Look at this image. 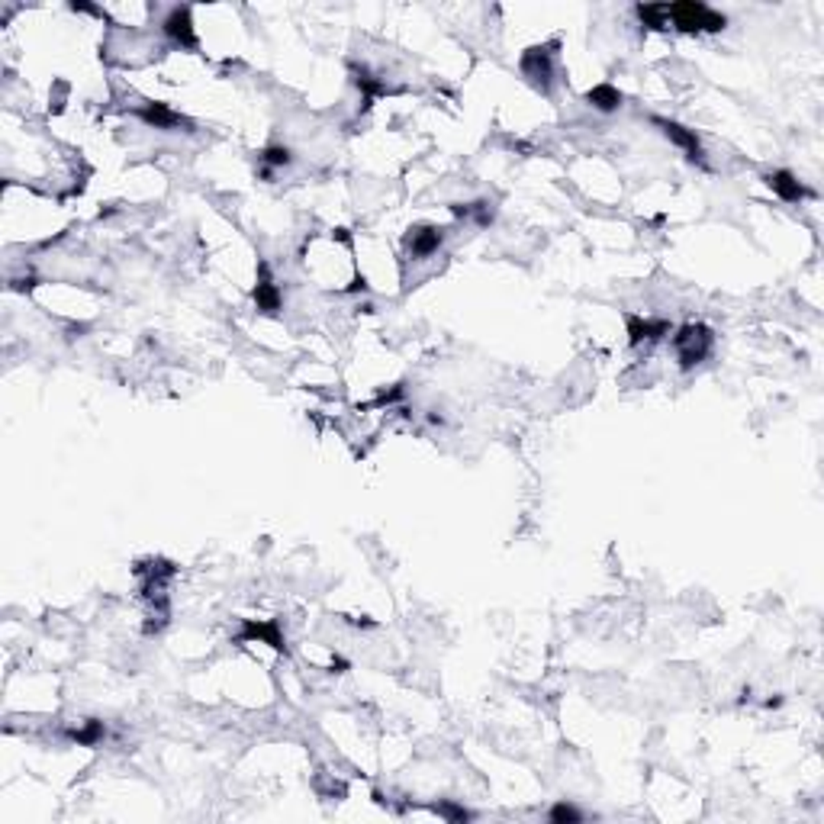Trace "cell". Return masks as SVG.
<instances>
[{
	"label": "cell",
	"mask_w": 824,
	"mask_h": 824,
	"mask_svg": "<svg viewBox=\"0 0 824 824\" xmlns=\"http://www.w3.org/2000/svg\"><path fill=\"white\" fill-rule=\"evenodd\" d=\"M670 345H673V352H677L680 371H692V367H699L711 354L715 335H711L709 325L690 323V325H683V329H677V335L670 339Z\"/></svg>",
	"instance_id": "cell-1"
},
{
	"label": "cell",
	"mask_w": 824,
	"mask_h": 824,
	"mask_svg": "<svg viewBox=\"0 0 824 824\" xmlns=\"http://www.w3.org/2000/svg\"><path fill=\"white\" fill-rule=\"evenodd\" d=\"M667 20L680 33H721L728 26L725 14L705 7V4H667Z\"/></svg>",
	"instance_id": "cell-2"
},
{
	"label": "cell",
	"mask_w": 824,
	"mask_h": 824,
	"mask_svg": "<svg viewBox=\"0 0 824 824\" xmlns=\"http://www.w3.org/2000/svg\"><path fill=\"white\" fill-rule=\"evenodd\" d=\"M554 49H557V43L531 45V49H525L519 58V68H521V74H525V81H529L531 87H538L541 94H551V87H554V55H557Z\"/></svg>",
	"instance_id": "cell-3"
},
{
	"label": "cell",
	"mask_w": 824,
	"mask_h": 824,
	"mask_svg": "<svg viewBox=\"0 0 824 824\" xmlns=\"http://www.w3.org/2000/svg\"><path fill=\"white\" fill-rule=\"evenodd\" d=\"M650 123H654V126H660V133L667 135L673 145L683 148L686 158H690L692 164H699V168H709V162H705V148H702V142H699L696 129H686V126H680V123H673V120H660V116H650Z\"/></svg>",
	"instance_id": "cell-4"
},
{
	"label": "cell",
	"mask_w": 824,
	"mask_h": 824,
	"mask_svg": "<svg viewBox=\"0 0 824 824\" xmlns=\"http://www.w3.org/2000/svg\"><path fill=\"white\" fill-rule=\"evenodd\" d=\"M162 29L171 43L181 45V49H197V29H194L191 7H171L162 23Z\"/></svg>",
	"instance_id": "cell-5"
},
{
	"label": "cell",
	"mask_w": 824,
	"mask_h": 824,
	"mask_svg": "<svg viewBox=\"0 0 824 824\" xmlns=\"http://www.w3.org/2000/svg\"><path fill=\"white\" fill-rule=\"evenodd\" d=\"M254 306H258L261 316H277L283 306V296H281V287L274 283V277H271V268L268 261H258V283H254Z\"/></svg>",
	"instance_id": "cell-6"
},
{
	"label": "cell",
	"mask_w": 824,
	"mask_h": 824,
	"mask_svg": "<svg viewBox=\"0 0 824 824\" xmlns=\"http://www.w3.org/2000/svg\"><path fill=\"white\" fill-rule=\"evenodd\" d=\"M139 120L145 123V126L152 129H168V133H174V129H184V133H191L194 123L187 120V116H181L177 110H171L168 104H158V100H152V104H142L139 110Z\"/></svg>",
	"instance_id": "cell-7"
},
{
	"label": "cell",
	"mask_w": 824,
	"mask_h": 824,
	"mask_svg": "<svg viewBox=\"0 0 824 824\" xmlns=\"http://www.w3.org/2000/svg\"><path fill=\"white\" fill-rule=\"evenodd\" d=\"M625 325H628L631 348H638L641 342H660L663 335H670L667 319H644V316H634V313H625Z\"/></svg>",
	"instance_id": "cell-8"
},
{
	"label": "cell",
	"mask_w": 824,
	"mask_h": 824,
	"mask_svg": "<svg viewBox=\"0 0 824 824\" xmlns=\"http://www.w3.org/2000/svg\"><path fill=\"white\" fill-rule=\"evenodd\" d=\"M763 184H767L769 191L776 194L779 200H786V204H799V200L809 197V187H805L802 181H799L792 171L779 168V171H769V174H763Z\"/></svg>",
	"instance_id": "cell-9"
},
{
	"label": "cell",
	"mask_w": 824,
	"mask_h": 824,
	"mask_svg": "<svg viewBox=\"0 0 824 824\" xmlns=\"http://www.w3.org/2000/svg\"><path fill=\"white\" fill-rule=\"evenodd\" d=\"M444 242V229L438 226H412L406 233V252L409 258H429L442 248Z\"/></svg>",
	"instance_id": "cell-10"
},
{
	"label": "cell",
	"mask_w": 824,
	"mask_h": 824,
	"mask_svg": "<svg viewBox=\"0 0 824 824\" xmlns=\"http://www.w3.org/2000/svg\"><path fill=\"white\" fill-rule=\"evenodd\" d=\"M235 641H264V644H271L274 650H281V654H287L281 625H277L274 619L271 621H245V628H242V634L235 638Z\"/></svg>",
	"instance_id": "cell-11"
},
{
	"label": "cell",
	"mask_w": 824,
	"mask_h": 824,
	"mask_svg": "<svg viewBox=\"0 0 824 824\" xmlns=\"http://www.w3.org/2000/svg\"><path fill=\"white\" fill-rule=\"evenodd\" d=\"M621 91L619 87H612V84H596V87H590L586 91V104L592 106V110H599V114H615L621 106Z\"/></svg>",
	"instance_id": "cell-12"
},
{
	"label": "cell",
	"mask_w": 824,
	"mask_h": 824,
	"mask_svg": "<svg viewBox=\"0 0 824 824\" xmlns=\"http://www.w3.org/2000/svg\"><path fill=\"white\" fill-rule=\"evenodd\" d=\"M68 738L74 740V744H81V747H94V744H100V740L106 738V725L104 721H97V719H87L81 728H71Z\"/></svg>",
	"instance_id": "cell-13"
},
{
	"label": "cell",
	"mask_w": 824,
	"mask_h": 824,
	"mask_svg": "<svg viewBox=\"0 0 824 824\" xmlns=\"http://www.w3.org/2000/svg\"><path fill=\"white\" fill-rule=\"evenodd\" d=\"M634 14H638V20H641L648 29H670L667 4H638Z\"/></svg>",
	"instance_id": "cell-14"
},
{
	"label": "cell",
	"mask_w": 824,
	"mask_h": 824,
	"mask_svg": "<svg viewBox=\"0 0 824 824\" xmlns=\"http://www.w3.org/2000/svg\"><path fill=\"white\" fill-rule=\"evenodd\" d=\"M352 74H354V84H358V91L364 94V104H371V100L377 97V94L387 91V87H383L381 81L373 78V74H371L367 68H358V65H352Z\"/></svg>",
	"instance_id": "cell-15"
},
{
	"label": "cell",
	"mask_w": 824,
	"mask_h": 824,
	"mask_svg": "<svg viewBox=\"0 0 824 824\" xmlns=\"http://www.w3.org/2000/svg\"><path fill=\"white\" fill-rule=\"evenodd\" d=\"M452 213H454V216H464V219L473 216L480 226H490V223H493V210H490V204H486V200H480V204H467V206L464 204H454Z\"/></svg>",
	"instance_id": "cell-16"
},
{
	"label": "cell",
	"mask_w": 824,
	"mask_h": 824,
	"mask_svg": "<svg viewBox=\"0 0 824 824\" xmlns=\"http://www.w3.org/2000/svg\"><path fill=\"white\" fill-rule=\"evenodd\" d=\"M258 162L264 164V168H287V164L293 162V155H290L287 145H268L258 155Z\"/></svg>",
	"instance_id": "cell-17"
},
{
	"label": "cell",
	"mask_w": 824,
	"mask_h": 824,
	"mask_svg": "<svg viewBox=\"0 0 824 824\" xmlns=\"http://www.w3.org/2000/svg\"><path fill=\"white\" fill-rule=\"evenodd\" d=\"M548 818L554 824H580V821H583V811L573 809V805H567V802H557L554 809L548 811Z\"/></svg>",
	"instance_id": "cell-18"
},
{
	"label": "cell",
	"mask_w": 824,
	"mask_h": 824,
	"mask_svg": "<svg viewBox=\"0 0 824 824\" xmlns=\"http://www.w3.org/2000/svg\"><path fill=\"white\" fill-rule=\"evenodd\" d=\"M435 811L442 818H448V821H471V811L467 809H458V805H448V802H442V805H435Z\"/></svg>",
	"instance_id": "cell-19"
}]
</instances>
